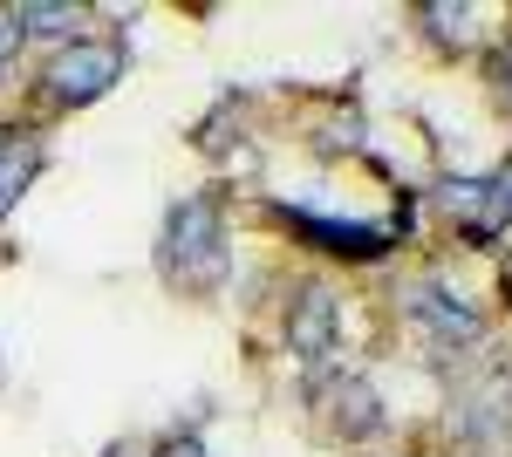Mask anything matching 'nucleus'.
I'll list each match as a JSON object with an SVG mask.
<instances>
[{
	"instance_id": "nucleus-10",
	"label": "nucleus",
	"mask_w": 512,
	"mask_h": 457,
	"mask_svg": "<svg viewBox=\"0 0 512 457\" xmlns=\"http://www.w3.org/2000/svg\"><path fill=\"white\" fill-rule=\"evenodd\" d=\"M492 191H499V205H506V219H512V164L499 171V178H492Z\"/></svg>"
},
{
	"instance_id": "nucleus-9",
	"label": "nucleus",
	"mask_w": 512,
	"mask_h": 457,
	"mask_svg": "<svg viewBox=\"0 0 512 457\" xmlns=\"http://www.w3.org/2000/svg\"><path fill=\"white\" fill-rule=\"evenodd\" d=\"M14 48H21V28H14V7H0V76H7Z\"/></svg>"
},
{
	"instance_id": "nucleus-4",
	"label": "nucleus",
	"mask_w": 512,
	"mask_h": 457,
	"mask_svg": "<svg viewBox=\"0 0 512 457\" xmlns=\"http://www.w3.org/2000/svg\"><path fill=\"white\" fill-rule=\"evenodd\" d=\"M410 321L444 348H472L478 342V314L465 301H451L444 287H417V294H410Z\"/></svg>"
},
{
	"instance_id": "nucleus-5",
	"label": "nucleus",
	"mask_w": 512,
	"mask_h": 457,
	"mask_svg": "<svg viewBox=\"0 0 512 457\" xmlns=\"http://www.w3.org/2000/svg\"><path fill=\"white\" fill-rule=\"evenodd\" d=\"M335 328H342V307H335V294H328V287H308V294L294 301V314H287V348H294L301 362H315V355H328Z\"/></svg>"
},
{
	"instance_id": "nucleus-11",
	"label": "nucleus",
	"mask_w": 512,
	"mask_h": 457,
	"mask_svg": "<svg viewBox=\"0 0 512 457\" xmlns=\"http://www.w3.org/2000/svg\"><path fill=\"white\" fill-rule=\"evenodd\" d=\"M164 457H205V451H198V437H178V444H171Z\"/></svg>"
},
{
	"instance_id": "nucleus-7",
	"label": "nucleus",
	"mask_w": 512,
	"mask_h": 457,
	"mask_svg": "<svg viewBox=\"0 0 512 457\" xmlns=\"http://www.w3.org/2000/svg\"><path fill=\"white\" fill-rule=\"evenodd\" d=\"M335 423H342V437H362V430H376V396L362 389L355 376H342V396H335Z\"/></svg>"
},
{
	"instance_id": "nucleus-1",
	"label": "nucleus",
	"mask_w": 512,
	"mask_h": 457,
	"mask_svg": "<svg viewBox=\"0 0 512 457\" xmlns=\"http://www.w3.org/2000/svg\"><path fill=\"white\" fill-rule=\"evenodd\" d=\"M158 260L171 280L185 287H212L226 273V226L212 212V198H178L164 212V239H158Z\"/></svg>"
},
{
	"instance_id": "nucleus-2",
	"label": "nucleus",
	"mask_w": 512,
	"mask_h": 457,
	"mask_svg": "<svg viewBox=\"0 0 512 457\" xmlns=\"http://www.w3.org/2000/svg\"><path fill=\"white\" fill-rule=\"evenodd\" d=\"M123 62L130 55H123L117 41H62L55 62H48V96L69 103V110L76 103H96V96H110L123 82Z\"/></svg>"
},
{
	"instance_id": "nucleus-3",
	"label": "nucleus",
	"mask_w": 512,
	"mask_h": 457,
	"mask_svg": "<svg viewBox=\"0 0 512 457\" xmlns=\"http://www.w3.org/2000/svg\"><path fill=\"white\" fill-rule=\"evenodd\" d=\"M444 212L458 219V226L472 232V239H492V232H506V205H499V191H492V178H444Z\"/></svg>"
},
{
	"instance_id": "nucleus-8",
	"label": "nucleus",
	"mask_w": 512,
	"mask_h": 457,
	"mask_svg": "<svg viewBox=\"0 0 512 457\" xmlns=\"http://www.w3.org/2000/svg\"><path fill=\"white\" fill-rule=\"evenodd\" d=\"M14 28L21 35H76L82 7H14Z\"/></svg>"
},
{
	"instance_id": "nucleus-6",
	"label": "nucleus",
	"mask_w": 512,
	"mask_h": 457,
	"mask_svg": "<svg viewBox=\"0 0 512 457\" xmlns=\"http://www.w3.org/2000/svg\"><path fill=\"white\" fill-rule=\"evenodd\" d=\"M41 171V137L35 130H0V219L14 212V198L35 185Z\"/></svg>"
}]
</instances>
